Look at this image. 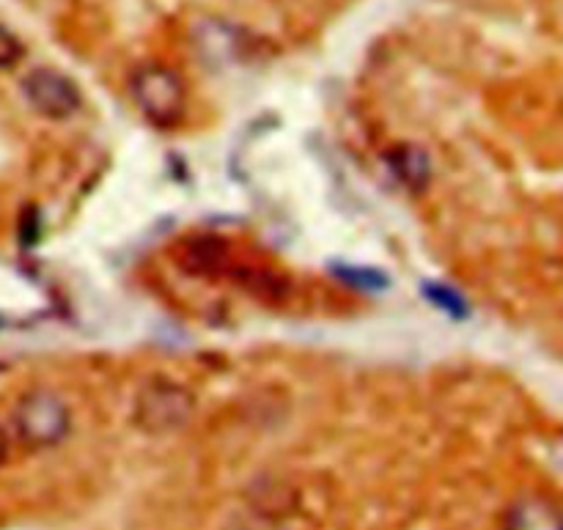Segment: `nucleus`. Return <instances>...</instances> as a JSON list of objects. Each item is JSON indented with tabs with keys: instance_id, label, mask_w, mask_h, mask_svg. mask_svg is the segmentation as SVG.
<instances>
[{
	"instance_id": "obj_1",
	"label": "nucleus",
	"mask_w": 563,
	"mask_h": 530,
	"mask_svg": "<svg viewBox=\"0 0 563 530\" xmlns=\"http://www.w3.org/2000/svg\"><path fill=\"white\" fill-rule=\"evenodd\" d=\"M71 432V412L64 396L36 388L14 407V434L25 449L47 451L64 443Z\"/></svg>"
},
{
	"instance_id": "obj_2",
	"label": "nucleus",
	"mask_w": 563,
	"mask_h": 530,
	"mask_svg": "<svg viewBox=\"0 0 563 530\" xmlns=\"http://www.w3.org/2000/svg\"><path fill=\"white\" fill-rule=\"evenodd\" d=\"M306 500L289 482H267L247 495V504L234 511L223 530H302Z\"/></svg>"
},
{
	"instance_id": "obj_3",
	"label": "nucleus",
	"mask_w": 563,
	"mask_h": 530,
	"mask_svg": "<svg viewBox=\"0 0 563 530\" xmlns=\"http://www.w3.org/2000/svg\"><path fill=\"white\" fill-rule=\"evenodd\" d=\"M130 97L154 126L179 124L187 110V88L179 71L165 64H143L130 75Z\"/></svg>"
},
{
	"instance_id": "obj_4",
	"label": "nucleus",
	"mask_w": 563,
	"mask_h": 530,
	"mask_svg": "<svg viewBox=\"0 0 563 530\" xmlns=\"http://www.w3.org/2000/svg\"><path fill=\"white\" fill-rule=\"evenodd\" d=\"M196 412V399L185 385L174 379H152L137 390L132 401V423L143 434L165 438L181 432Z\"/></svg>"
},
{
	"instance_id": "obj_5",
	"label": "nucleus",
	"mask_w": 563,
	"mask_h": 530,
	"mask_svg": "<svg viewBox=\"0 0 563 530\" xmlns=\"http://www.w3.org/2000/svg\"><path fill=\"white\" fill-rule=\"evenodd\" d=\"M22 97L44 119H69L80 110L82 93L77 82L53 66H38L22 77Z\"/></svg>"
},
{
	"instance_id": "obj_6",
	"label": "nucleus",
	"mask_w": 563,
	"mask_h": 530,
	"mask_svg": "<svg viewBox=\"0 0 563 530\" xmlns=\"http://www.w3.org/2000/svg\"><path fill=\"white\" fill-rule=\"evenodd\" d=\"M506 530H563V517L542 500H520L506 517Z\"/></svg>"
},
{
	"instance_id": "obj_7",
	"label": "nucleus",
	"mask_w": 563,
	"mask_h": 530,
	"mask_svg": "<svg viewBox=\"0 0 563 530\" xmlns=\"http://www.w3.org/2000/svg\"><path fill=\"white\" fill-rule=\"evenodd\" d=\"M22 55H25V47H22V42L16 38V33H11L5 25H0V69L16 66L22 60Z\"/></svg>"
},
{
	"instance_id": "obj_8",
	"label": "nucleus",
	"mask_w": 563,
	"mask_h": 530,
	"mask_svg": "<svg viewBox=\"0 0 563 530\" xmlns=\"http://www.w3.org/2000/svg\"><path fill=\"white\" fill-rule=\"evenodd\" d=\"M5 454H9V438H5L3 427H0V465L5 462Z\"/></svg>"
}]
</instances>
